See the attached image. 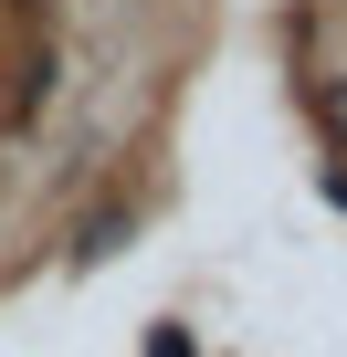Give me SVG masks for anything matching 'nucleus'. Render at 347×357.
Wrapping results in <instances>:
<instances>
[{
    "instance_id": "f257e3e1",
    "label": "nucleus",
    "mask_w": 347,
    "mask_h": 357,
    "mask_svg": "<svg viewBox=\"0 0 347 357\" xmlns=\"http://www.w3.org/2000/svg\"><path fill=\"white\" fill-rule=\"evenodd\" d=\"M147 357H190V336H158V347H147Z\"/></svg>"
}]
</instances>
